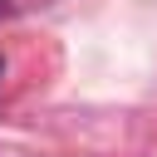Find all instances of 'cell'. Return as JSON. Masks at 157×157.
<instances>
[{"mask_svg": "<svg viewBox=\"0 0 157 157\" xmlns=\"http://www.w3.org/2000/svg\"><path fill=\"white\" fill-rule=\"evenodd\" d=\"M49 0H0V20H15V15H29V10H44Z\"/></svg>", "mask_w": 157, "mask_h": 157, "instance_id": "cell-1", "label": "cell"}, {"mask_svg": "<svg viewBox=\"0 0 157 157\" xmlns=\"http://www.w3.org/2000/svg\"><path fill=\"white\" fill-rule=\"evenodd\" d=\"M0 78H5V59H0Z\"/></svg>", "mask_w": 157, "mask_h": 157, "instance_id": "cell-2", "label": "cell"}]
</instances>
